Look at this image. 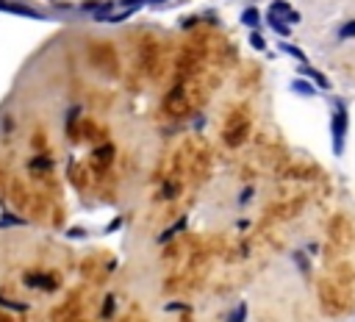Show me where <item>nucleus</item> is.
<instances>
[{
    "mask_svg": "<svg viewBox=\"0 0 355 322\" xmlns=\"http://www.w3.org/2000/svg\"><path fill=\"white\" fill-rule=\"evenodd\" d=\"M330 106H333L330 109V148H333L336 159H341L344 156V145H347V133H350V109L339 97H333Z\"/></svg>",
    "mask_w": 355,
    "mask_h": 322,
    "instance_id": "1",
    "label": "nucleus"
},
{
    "mask_svg": "<svg viewBox=\"0 0 355 322\" xmlns=\"http://www.w3.org/2000/svg\"><path fill=\"white\" fill-rule=\"evenodd\" d=\"M297 73L303 75V78L313 81V84H316V86H322L325 92L330 89V81H328V75H325V73H319V69H313L311 64H300V67H297Z\"/></svg>",
    "mask_w": 355,
    "mask_h": 322,
    "instance_id": "2",
    "label": "nucleus"
},
{
    "mask_svg": "<svg viewBox=\"0 0 355 322\" xmlns=\"http://www.w3.org/2000/svg\"><path fill=\"white\" fill-rule=\"evenodd\" d=\"M289 89L300 97H316V84H311V81H305V78H294L292 84H289Z\"/></svg>",
    "mask_w": 355,
    "mask_h": 322,
    "instance_id": "3",
    "label": "nucleus"
},
{
    "mask_svg": "<svg viewBox=\"0 0 355 322\" xmlns=\"http://www.w3.org/2000/svg\"><path fill=\"white\" fill-rule=\"evenodd\" d=\"M266 25H269V28H272V31H275V33H277V37H280V39H286V37H289V33H292V25H289V22H286V20H283V17H277V14H272V11H269V14H266Z\"/></svg>",
    "mask_w": 355,
    "mask_h": 322,
    "instance_id": "4",
    "label": "nucleus"
},
{
    "mask_svg": "<svg viewBox=\"0 0 355 322\" xmlns=\"http://www.w3.org/2000/svg\"><path fill=\"white\" fill-rule=\"evenodd\" d=\"M241 22H244L247 28H253V31H258V28H261V11H258L256 6H247V9L241 11Z\"/></svg>",
    "mask_w": 355,
    "mask_h": 322,
    "instance_id": "5",
    "label": "nucleus"
},
{
    "mask_svg": "<svg viewBox=\"0 0 355 322\" xmlns=\"http://www.w3.org/2000/svg\"><path fill=\"white\" fill-rule=\"evenodd\" d=\"M277 50H283V53H286V56H292V58H294V61H297V64H308V56H305L303 50L297 48V45H289L286 39H283V42L277 45Z\"/></svg>",
    "mask_w": 355,
    "mask_h": 322,
    "instance_id": "6",
    "label": "nucleus"
},
{
    "mask_svg": "<svg viewBox=\"0 0 355 322\" xmlns=\"http://www.w3.org/2000/svg\"><path fill=\"white\" fill-rule=\"evenodd\" d=\"M269 11L272 14H277V17H283V20H289V14H292V3H289V0H272L269 3Z\"/></svg>",
    "mask_w": 355,
    "mask_h": 322,
    "instance_id": "7",
    "label": "nucleus"
},
{
    "mask_svg": "<svg viewBox=\"0 0 355 322\" xmlns=\"http://www.w3.org/2000/svg\"><path fill=\"white\" fill-rule=\"evenodd\" d=\"M0 11H14V14H28V17H37V14H33V11H28L25 6L9 3V0H0Z\"/></svg>",
    "mask_w": 355,
    "mask_h": 322,
    "instance_id": "8",
    "label": "nucleus"
},
{
    "mask_svg": "<svg viewBox=\"0 0 355 322\" xmlns=\"http://www.w3.org/2000/svg\"><path fill=\"white\" fill-rule=\"evenodd\" d=\"M292 259H294V264L300 267V272H305V275L311 272V264H308V259H305V253H303V250H294V253H292Z\"/></svg>",
    "mask_w": 355,
    "mask_h": 322,
    "instance_id": "9",
    "label": "nucleus"
},
{
    "mask_svg": "<svg viewBox=\"0 0 355 322\" xmlns=\"http://www.w3.org/2000/svg\"><path fill=\"white\" fill-rule=\"evenodd\" d=\"M244 319H247V303H239V306L230 311L228 322H244Z\"/></svg>",
    "mask_w": 355,
    "mask_h": 322,
    "instance_id": "10",
    "label": "nucleus"
},
{
    "mask_svg": "<svg viewBox=\"0 0 355 322\" xmlns=\"http://www.w3.org/2000/svg\"><path fill=\"white\" fill-rule=\"evenodd\" d=\"M339 39H355V20H347L339 28Z\"/></svg>",
    "mask_w": 355,
    "mask_h": 322,
    "instance_id": "11",
    "label": "nucleus"
},
{
    "mask_svg": "<svg viewBox=\"0 0 355 322\" xmlns=\"http://www.w3.org/2000/svg\"><path fill=\"white\" fill-rule=\"evenodd\" d=\"M250 45H253L256 50H266V42H264V37H261L258 31H253V33H250Z\"/></svg>",
    "mask_w": 355,
    "mask_h": 322,
    "instance_id": "12",
    "label": "nucleus"
},
{
    "mask_svg": "<svg viewBox=\"0 0 355 322\" xmlns=\"http://www.w3.org/2000/svg\"><path fill=\"white\" fill-rule=\"evenodd\" d=\"M253 195H256V186H247V189H241V195H239V206H247Z\"/></svg>",
    "mask_w": 355,
    "mask_h": 322,
    "instance_id": "13",
    "label": "nucleus"
},
{
    "mask_svg": "<svg viewBox=\"0 0 355 322\" xmlns=\"http://www.w3.org/2000/svg\"><path fill=\"white\" fill-rule=\"evenodd\" d=\"M289 25H297V22H300V11H292V14H289Z\"/></svg>",
    "mask_w": 355,
    "mask_h": 322,
    "instance_id": "14",
    "label": "nucleus"
},
{
    "mask_svg": "<svg viewBox=\"0 0 355 322\" xmlns=\"http://www.w3.org/2000/svg\"><path fill=\"white\" fill-rule=\"evenodd\" d=\"M308 253H311V256H316V253H319V244H316V242H311V244H308Z\"/></svg>",
    "mask_w": 355,
    "mask_h": 322,
    "instance_id": "15",
    "label": "nucleus"
}]
</instances>
